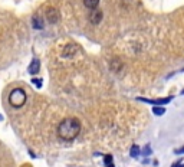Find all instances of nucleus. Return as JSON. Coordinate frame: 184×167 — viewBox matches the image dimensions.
I'll list each match as a JSON object with an SVG mask.
<instances>
[{
	"instance_id": "nucleus-8",
	"label": "nucleus",
	"mask_w": 184,
	"mask_h": 167,
	"mask_svg": "<svg viewBox=\"0 0 184 167\" xmlns=\"http://www.w3.org/2000/svg\"><path fill=\"white\" fill-rule=\"evenodd\" d=\"M109 66H111V69H112L114 72H119L121 71V68H122V62H121L119 59H112Z\"/></svg>"
},
{
	"instance_id": "nucleus-1",
	"label": "nucleus",
	"mask_w": 184,
	"mask_h": 167,
	"mask_svg": "<svg viewBox=\"0 0 184 167\" xmlns=\"http://www.w3.org/2000/svg\"><path fill=\"white\" fill-rule=\"evenodd\" d=\"M81 133V123L76 118H65L62 121L59 127H58V135L59 139L65 140V141H71L78 137V134Z\"/></svg>"
},
{
	"instance_id": "nucleus-6",
	"label": "nucleus",
	"mask_w": 184,
	"mask_h": 167,
	"mask_svg": "<svg viewBox=\"0 0 184 167\" xmlns=\"http://www.w3.org/2000/svg\"><path fill=\"white\" fill-rule=\"evenodd\" d=\"M38 72H40V62H39L38 59H33L32 63L29 65V74H32V75H36Z\"/></svg>"
},
{
	"instance_id": "nucleus-7",
	"label": "nucleus",
	"mask_w": 184,
	"mask_h": 167,
	"mask_svg": "<svg viewBox=\"0 0 184 167\" xmlns=\"http://www.w3.org/2000/svg\"><path fill=\"white\" fill-rule=\"evenodd\" d=\"M32 25H33V28H35V29H42L43 28L42 17H40L39 14H35V16L32 17Z\"/></svg>"
},
{
	"instance_id": "nucleus-17",
	"label": "nucleus",
	"mask_w": 184,
	"mask_h": 167,
	"mask_svg": "<svg viewBox=\"0 0 184 167\" xmlns=\"http://www.w3.org/2000/svg\"><path fill=\"white\" fill-rule=\"evenodd\" d=\"M181 94H183V95H184V89H183V91H181Z\"/></svg>"
},
{
	"instance_id": "nucleus-15",
	"label": "nucleus",
	"mask_w": 184,
	"mask_h": 167,
	"mask_svg": "<svg viewBox=\"0 0 184 167\" xmlns=\"http://www.w3.org/2000/svg\"><path fill=\"white\" fill-rule=\"evenodd\" d=\"M177 153H180V154H184V146L181 148H180V150H177Z\"/></svg>"
},
{
	"instance_id": "nucleus-4",
	"label": "nucleus",
	"mask_w": 184,
	"mask_h": 167,
	"mask_svg": "<svg viewBox=\"0 0 184 167\" xmlns=\"http://www.w3.org/2000/svg\"><path fill=\"white\" fill-rule=\"evenodd\" d=\"M76 52H78V48H76L75 45H66L65 48H63V52H62V56L65 58H72L75 56Z\"/></svg>"
},
{
	"instance_id": "nucleus-13",
	"label": "nucleus",
	"mask_w": 184,
	"mask_h": 167,
	"mask_svg": "<svg viewBox=\"0 0 184 167\" xmlns=\"http://www.w3.org/2000/svg\"><path fill=\"white\" fill-rule=\"evenodd\" d=\"M32 84H35V85L38 86V88H40V86H42V79H38V78H33V79H32Z\"/></svg>"
},
{
	"instance_id": "nucleus-2",
	"label": "nucleus",
	"mask_w": 184,
	"mask_h": 167,
	"mask_svg": "<svg viewBox=\"0 0 184 167\" xmlns=\"http://www.w3.org/2000/svg\"><path fill=\"white\" fill-rule=\"evenodd\" d=\"M9 102L14 108H20V107L26 102V92H24L23 89H20V88L13 89L9 95Z\"/></svg>"
},
{
	"instance_id": "nucleus-16",
	"label": "nucleus",
	"mask_w": 184,
	"mask_h": 167,
	"mask_svg": "<svg viewBox=\"0 0 184 167\" xmlns=\"http://www.w3.org/2000/svg\"><path fill=\"white\" fill-rule=\"evenodd\" d=\"M173 167H181V166H180V161L174 163V164H173Z\"/></svg>"
},
{
	"instance_id": "nucleus-12",
	"label": "nucleus",
	"mask_w": 184,
	"mask_h": 167,
	"mask_svg": "<svg viewBox=\"0 0 184 167\" xmlns=\"http://www.w3.org/2000/svg\"><path fill=\"white\" fill-rule=\"evenodd\" d=\"M131 157H138V156H140V147H138V146H132L131 147Z\"/></svg>"
},
{
	"instance_id": "nucleus-10",
	"label": "nucleus",
	"mask_w": 184,
	"mask_h": 167,
	"mask_svg": "<svg viewBox=\"0 0 184 167\" xmlns=\"http://www.w3.org/2000/svg\"><path fill=\"white\" fill-rule=\"evenodd\" d=\"M173 100V97H167V98H158V100H152V104L154 105H164L167 102H170Z\"/></svg>"
},
{
	"instance_id": "nucleus-3",
	"label": "nucleus",
	"mask_w": 184,
	"mask_h": 167,
	"mask_svg": "<svg viewBox=\"0 0 184 167\" xmlns=\"http://www.w3.org/2000/svg\"><path fill=\"white\" fill-rule=\"evenodd\" d=\"M59 10L56 9V7H51V9H47L46 12V19L49 23H58V20H59Z\"/></svg>"
},
{
	"instance_id": "nucleus-9",
	"label": "nucleus",
	"mask_w": 184,
	"mask_h": 167,
	"mask_svg": "<svg viewBox=\"0 0 184 167\" xmlns=\"http://www.w3.org/2000/svg\"><path fill=\"white\" fill-rule=\"evenodd\" d=\"M84 5L91 10H95L99 5V0H84Z\"/></svg>"
},
{
	"instance_id": "nucleus-5",
	"label": "nucleus",
	"mask_w": 184,
	"mask_h": 167,
	"mask_svg": "<svg viewBox=\"0 0 184 167\" xmlns=\"http://www.w3.org/2000/svg\"><path fill=\"white\" fill-rule=\"evenodd\" d=\"M102 20V12L101 10H92L89 14V22L92 25H98Z\"/></svg>"
},
{
	"instance_id": "nucleus-11",
	"label": "nucleus",
	"mask_w": 184,
	"mask_h": 167,
	"mask_svg": "<svg viewBox=\"0 0 184 167\" xmlns=\"http://www.w3.org/2000/svg\"><path fill=\"white\" fill-rule=\"evenodd\" d=\"M152 112L156 115H163L165 112V108L164 107H160V105H156V107L152 108Z\"/></svg>"
},
{
	"instance_id": "nucleus-14",
	"label": "nucleus",
	"mask_w": 184,
	"mask_h": 167,
	"mask_svg": "<svg viewBox=\"0 0 184 167\" xmlns=\"http://www.w3.org/2000/svg\"><path fill=\"white\" fill-rule=\"evenodd\" d=\"M144 154H145V156H150V154H151V148H150V146H145V148H144Z\"/></svg>"
}]
</instances>
